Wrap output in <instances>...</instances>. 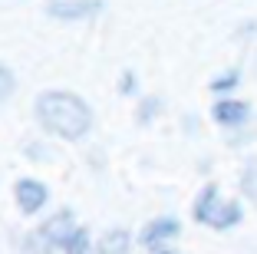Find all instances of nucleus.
<instances>
[{
	"label": "nucleus",
	"mask_w": 257,
	"mask_h": 254,
	"mask_svg": "<svg viewBox=\"0 0 257 254\" xmlns=\"http://www.w3.org/2000/svg\"><path fill=\"white\" fill-rule=\"evenodd\" d=\"M106 0H46V17L53 20H89L102 14Z\"/></svg>",
	"instance_id": "obj_4"
},
{
	"label": "nucleus",
	"mask_w": 257,
	"mask_h": 254,
	"mask_svg": "<svg viewBox=\"0 0 257 254\" xmlns=\"http://www.w3.org/2000/svg\"><path fill=\"white\" fill-rule=\"evenodd\" d=\"M241 221H244V205H241V198H231V202H221L211 228L214 231H231V228H237Z\"/></svg>",
	"instance_id": "obj_8"
},
{
	"label": "nucleus",
	"mask_w": 257,
	"mask_h": 254,
	"mask_svg": "<svg viewBox=\"0 0 257 254\" xmlns=\"http://www.w3.org/2000/svg\"><path fill=\"white\" fill-rule=\"evenodd\" d=\"M60 251H66V254H89V231H86V228H76Z\"/></svg>",
	"instance_id": "obj_12"
},
{
	"label": "nucleus",
	"mask_w": 257,
	"mask_h": 254,
	"mask_svg": "<svg viewBox=\"0 0 257 254\" xmlns=\"http://www.w3.org/2000/svg\"><path fill=\"white\" fill-rule=\"evenodd\" d=\"M237 86H241V66H227L224 73H218L211 82H208V90H211L218 99L234 96V90H237Z\"/></svg>",
	"instance_id": "obj_10"
},
{
	"label": "nucleus",
	"mask_w": 257,
	"mask_h": 254,
	"mask_svg": "<svg viewBox=\"0 0 257 254\" xmlns=\"http://www.w3.org/2000/svg\"><path fill=\"white\" fill-rule=\"evenodd\" d=\"M14 198H17V205H20L23 215H37V211L46 205V198H50V188H46L40 179H20L14 185Z\"/></svg>",
	"instance_id": "obj_5"
},
{
	"label": "nucleus",
	"mask_w": 257,
	"mask_h": 254,
	"mask_svg": "<svg viewBox=\"0 0 257 254\" xmlns=\"http://www.w3.org/2000/svg\"><path fill=\"white\" fill-rule=\"evenodd\" d=\"M237 185H241V195L257 208V155H250L247 162L241 165V179H237Z\"/></svg>",
	"instance_id": "obj_11"
},
{
	"label": "nucleus",
	"mask_w": 257,
	"mask_h": 254,
	"mask_svg": "<svg viewBox=\"0 0 257 254\" xmlns=\"http://www.w3.org/2000/svg\"><path fill=\"white\" fill-rule=\"evenodd\" d=\"M211 119L218 122L221 129H227V132H234V129H247V122H250V103H247V99H237V96L214 99Z\"/></svg>",
	"instance_id": "obj_3"
},
{
	"label": "nucleus",
	"mask_w": 257,
	"mask_h": 254,
	"mask_svg": "<svg viewBox=\"0 0 257 254\" xmlns=\"http://www.w3.org/2000/svg\"><path fill=\"white\" fill-rule=\"evenodd\" d=\"M155 254H178L175 247H162V251H155Z\"/></svg>",
	"instance_id": "obj_18"
},
{
	"label": "nucleus",
	"mask_w": 257,
	"mask_h": 254,
	"mask_svg": "<svg viewBox=\"0 0 257 254\" xmlns=\"http://www.w3.org/2000/svg\"><path fill=\"white\" fill-rule=\"evenodd\" d=\"M247 142H250V132H244V129H234V132L227 135V145H234V149L237 145H247Z\"/></svg>",
	"instance_id": "obj_16"
},
{
	"label": "nucleus",
	"mask_w": 257,
	"mask_h": 254,
	"mask_svg": "<svg viewBox=\"0 0 257 254\" xmlns=\"http://www.w3.org/2000/svg\"><path fill=\"white\" fill-rule=\"evenodd\" d=\"M182 234V221L172 215H162V218H152L149 224L142 228V234H139V244L145 247V251H162V247H168L175 238Z\"/></svg>",
	"instance_id": "obj_2"
},
{
	"label": "nucleus",
	"mask_w": 257,
	"mask_h": 254,
	"mask_svg": "<svg viewBox=\"0 0 257 254\" xmlns=\"http://www.w3.org/2000/svg\"><path fill=\"white\" fill-rule=\"evenodd\" d=\"M132 251V234L125 228H112L99 238V254H128Z\"/></svg>",
	"instance_id": "obj_9"
},
{
	"label": "nucleus",
	"mask_w": 257,
	"mask_h": 254,
	"mask_svg": "<svg viewBox=\"0 0 257 254\" xmlns=\"http://www.w3.org/2000/svg\"><path fill=\"white\" fill-rule=\"evenodd\" d=\"M119 90H122V93H132V90H136V76L125 73V76H122V86H119Z\"/></svg>",
	"instance_id": "obj_17"
},
{
	"label": "nucleus",
	"mask_w": 257,
	"mask_h": 254,
	"mask_svg": "<svg viewBox=\"0 0 257 254\" xmlns=\"http://www.w3.org/2000/svg\"><path fill=\"white\" fill-rule=\"evenodd\" d=\"M159 112H162V99L159 96H145L142 103H139V126H149Z\"/></svg>",
	"instance_id": "obj_14"
},
{
	"label": "nucleus",
	"mask_w": 257,
	"mask_h": 254,
	"mask_svg": "<svg viewBox=\"0 0 257 254\" xmlns=\"http://www.w3.org/2000/svg\"><path fill=\"white\" fill-rule=\"evenodd\" d=\"M221 188L214 185V182H208V185L198 192V198H195V205H191V218H195L198 224H208L211 228V221H214V215H218V208H221Z\"/></svg>",
	"instance_id": "obj_6"
},
{
	"label": "nucleus",
	"mask_w": 257,
	"mask_h": 254,
	"mask_svg": "<svg viewBox=\"0 0 257 254\" xmlns=\"http://www.w3.org/2000/svg\"><path fill=\"white\" fill-rule=\"evenodd\" d=\"M37 122L50 135L83 139L92 129V109L86 106V99H79L76 93L46 90V93H40V99H37Z\"/></svg>",
	"instance_id": "obj_1"
},
{
	"label": "nucleus",
	"mask_w": 257,
	"mask_h": 254,
	"mask_svg": "<svg viewBox=\"0 0 257 254\" xmlns=\"http://www.w3.org/2000/svg\"><path fill=\"white\" fill-rule=\"evenodd\" d=\"M53 251H56V247L50 244L43 234H40V228L33 234H27V238H23V254H53Z\"/></svg>",
	"instance_id": "obj_13"
},
{
	"label": "nucleus",
	"mask_w": 257,
	"mask_h": 254,
	"mask_svg": "<svg viewBox=\"0 0 257 254\" xmlns=\"http://www.w3.org/2000/svg\"><path fill=\"white\" fill-rule=\"evenodd\" d=\"M73 231H76V224H73V211H69V208L56 211L53 218H46V221L40 224V234H43V238L50 241L53 247H63Z\"/></svg>",
	"instance_id": "obj_7"
},
{
	"label": "nucleus",
	"mask_w": 257,
	"mask_h": 254,
	"mask_svg": "<svg viewBox=\"0 0 257 254\" xmlns=\"http://www.w3.org/2000/svg\"><path fill=\"white\" fill-rule=\"evenodd\" d=\"M14 90H17V76H14V69L0 63V103H7V99L14 96Z\"/></svg>",
	"instance_id": "obj_15"
}]
</instances>
